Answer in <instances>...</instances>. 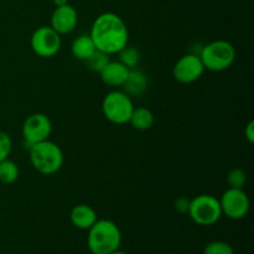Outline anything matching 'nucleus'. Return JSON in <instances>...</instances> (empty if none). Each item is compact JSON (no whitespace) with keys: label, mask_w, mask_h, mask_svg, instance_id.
Returning a JSON list of instances; mask_svg holds the SVG:
<instances>
[{"label":"nucleus","mask_w":254,"mask_h":254,"mask_svg":"<svg viewBox=\"0 0 254 254\" xmlns=\"http://www.w3.org/2000/svg\"><path fill=\"white\" fill-rule=\"evenodd\" d=\"M89 36L97 50L107 55H116L128 45L129 31L124 20L112 11L98 15L93 21Z\"/></svg>","instance_id":"1"},{"label":"nucleus","mask_w":254,"mask_h":254,"mask_svg":"<svg viewBox=\"0 0 254 254\" xmlns=\"http://www.w3.org/2000/svg\"><path fill=\"white\" fill-rule=\"evenodd\" d=\"M122 243V232L111 220H97L88 230L87 247L92 254H109L118 250Z\"/></svg>","instance_id":"2"},{"label":"nucleus","mask_w":254,"mask_h":254,"mask_svg":"<svg viewBox=\"0 0 254 254\" xmlns=\"http://www.w3.org/2000/svg\"><path fill=\"white\" fill-rule=\"evenodd\" d=\"M29 154L32 168L42 175L56 174L64 165V151L49 139L30 146Z\"/></svg>","instance_id":"3"},{"label":"nucleus","mask_w":254,"mask_h":254,"mask_svg":"<svg viewBox=\"0 0 254 254\" xmlns=\"http://www.w3.org/2000/svg\"><path fill=\"white\" fill-rule=\"evenodd\" d=\"M205 69L222 72L230 68L236 60V49L230 41L216 40L205 45L198 54Z\"/></svg>","instance_id":"4"},{"label":"nucleus","mask_w":254,"mask_h":254,"mask_svg":"<svg viewBox=\"0 0 254 254\" xmlns=\"http://www.w3.org/2000/svg\"><path fill=\"white\" fill-rule=\"evenodd\" d=\"M102 111L107 121L117 126H123L129 123L134 111V104L131 97H129L126 92L114 89L107 93L103 98Z\"/></svg>","instance_id":"5"},{"label":"nucleus","mask_w":254,"mask_h":254,"mask_svg":"<svg viewBox=\"0 0 254 254\" xmlns=\"http://www.w3.org/2000/svg\"><path fill=\"white\" fill-rule=\"evenodd\" d=\"M188 213L196 225L206 226V227L217 223L222 217L220 200L207 193L198 195L190 200Z\"/></svg>","instance_id":"6"},{"label":"nucleus","mask_w":254,"mask_h":254,"mask_svg":"<svg viewBox=\"0 0 254 254\" xmlns=\"http://www.w3.org/2000/svg\"><path fill=\"white\" fill-rule=\"evenodd\" d=\"M30 45L37 56L50 59L56 56L61 50V35L57 34L51 26H40L32 32Z\"/></svg>","instance_id":"7"},{"label":"nucleus","mask_w":254,"mask_h":254,"mask_svg":"<svg viewBox=\"0 0 254 254\" xmlns=\"http://www.w3.org/2000/svg\"><path fill=\"white\" fill-rule=\"evenodd\" d=\"M222 215L230 220H242L250 212V197L243 189L228 188L220 198Z\"/></svg>","instance_id":"8"},{"label":"nucleus","mask_w":254,"mask_h":254,"mask_svg":"<svg viewBox=\"0 0 254 254\" xmlns=\"http://www.w3.org/2000/svg\"><path fill=\"white\" fill-rule=\"evenodd\" d=\"M52 123L44 113H34L25 119L22 124V136L25 144L31 146L40 141L47 140L51 135Z\"/></svg>","instance_id":"9"},{"label":"nucleus","mask_w":254,"mask_h":254,"mask_svg":"<svg viewBox=\"0 0 254 254\" xmlns=\"http://www.w3.org/2000/svg\"><path fill=\"white\" fill-rule=\"evenodd\" d=\"M205 66L200 56L196 54H186L178 60L173 69L174 78L184 84L193 83L202 77Z\"/></svg>","instance_id":"10"},{"label":"nucleus","mask_w":254,"mask_h":254,"mask_svg":"<svg viewBox=\"0 0 254 254\" xmlns=\"http://www.w3.org/2000/svg\"><path fill=\"white\" fill-rule=\"evenodd\" d=\"M78 24V14L72 5L66 4L55 7L50 19V26L60 35L73 31Z\"/></svg>","instance_id":"11"},{"label":"nucleus","mask_w":254,"mask_h":254,"mask_svg":"<svg viewBox=\"0 0 254 254\" xmlns=\"http://www.w3.org/2000/svg\"><path fill=\"white\" fill-rule=\"evenodd\" d=\"M130 68L121 61H109L103 69L99 72L101 79L109 87H123L129 76Z\"/></svg>","instance_id":"12"},{"label":"nucleus","mask_w":254,"mask_h":254,"mask_svg":"<svg viewBox=\"0 0 254 254\" xmlns=\"http://www.w3.org/2000/svg\"><path fill=\"white\" fill-rule=\"evenodd\" d=\"M69 218H71V222L74 227L83 231H88L94 225V222L98 220L94 208L88 205H84V203L74 206L69 213Z\"/></svg>","instance_id":"13"},{"label":"nucleus","mask_w":254,"mask_h":254,"mask_svg":"<svg viewBox=\"0 0 254 254\" xmlns=\"http://www.w3.org/2000/svg\"><path fill=\"white\" fill-rule=\"evenodd\" d=\"M123 88L129 97L141 96L148 88V77L140 69L131 68Z\"/></svg>","instance_id":"14"},{"label":"nucleus","mask_w":254,"mask_h":254,"mask_svg":"<svg viewBox=\"0 0 254 254\" xmlns=\"http://www.w3.org/2000/svg\"><path fill=\"white\" fill-rule=\"evenodd\" d=\"M93 40L89 35H81L77 39L73 40L71 45V52L74 59L79 61H87L96 51Z\"/></svg>","instance_id":"15"},{"label":"nucleus","mask_w":254,"mask_h":254,"mask_svg":"<svg viewBox=\"0 0 254 254\" xmlns=\"http://www.w3.org/2000/svg\"><path fill=\"white\" fill-rule=\"evenodd\" d=\"M154 122H155V117L153 112L145 107H138V108L134 107V111L129 119L131 127L138 130H148L154 126Z\"/></svg>","instance_id":"16"},{"label":"nucleus","mask_w":254,"mask_h":254,"mask_svg":"<svg viewBox=\"0 0 254 254\" xmlns=\"http://www.w3.org/2000/svg\"><path fill=\"white\" fill-rule=\"evenodd\" d=\"M17 178H19V166L16 163L10 160L9 158L0 161V183L10 185L14 184Z\"/></svg>","instance_id":"17"},{"label":"nucleus","mask_w":254,"mask_h":254,"mask_svg":"<svg viewBox=\"0 0 254 254\" xmlns=\"http://www.w3.org/2000/svg\"><path fill=\"white\" fill-rule=\"evenodd\" d=\"M119 55V61L123 64H126L128 68H136L140 61V52L135 47H131L127 45L124 49H122L118 52Z\"/></svg>","instance_id":"18"},{"label":"nucleus","mask_w":254,"mask_h":254,"mask_svg":"<svg viewBox=\"0 0 254 254\" xmlns=\"http://www.w3.org/2000/svg\"><path fill=\"white\" fill-rule=\"evenodd\" d=\"M109 61H111V59H109V55L104 54V52L99 51V50H96V51H94V54L84 62H86L87 66H88V68L91 69V71L99 73V72H101L102 69L106 67V64H108Z\"/></svg>","instance_id":"19"},{"label":"nucleus","mask_w":254,"mask_h":254,"mask_svg":"<svg viewBox=\"0 0 254 254\" xmlns=\"http://www.w3.org/2000/svg\"><path fill=\"white\" fill-rule=\"evenodd\" d=\"M247 183V174L240 168H235L227 174V184L232 189H243Z\"/></svg>","instance_id":"20"},{"label":"nucleus","mask_w":254,"mask_h":254,"mask_svg":"<svg viewBox=\"0 0 254 254\" xmlns=\"http://www.w3.org/2000/svg\"><path fill=\"white\" fill-rule=\"evenodd\" d=\"M202 254H235L232 246L223 241H212L203 248Z\"/></svg>","instance_id":"21"},{"label":"nucleus","mask_w":254,"mask_h":254,"mask_svg":"<svg viewBox=\"0 0 254 254\" xmlns=\"http://www.w3.org/2000/svg\"><path fill=\"white\" fill-rule=\"evenodd\" d=\"M12 149L11 138L7 133L0 130V161L5 160L9 158L10 153Z\"/></svg>","instance_id":"22"},{"label":"nucleus","mask_w":254,"mask_h":254,"mask_svg":"<svg viewBox=\"0 0 254 254\" xmlns=\"http://www.w3.org/2000/svg\"><path fill=\"white\" fill-rule=\"evenodd\" d=\"M189 207H190V200L185 197H179L175 201V208L178 212L180 213H188Z\"/></svg>","instance_id":"23"},{"label":"nucleus","mask_w":254,"mask_h":254,"mask_svg":"<svg viewBox=\"0 0 254 254\" xmlns=\"http://www.w3.org/2000/svg\"><path fill=\"white\" fill-rule=\"evenodd\" d=\"M245 135H246V139H247L248 143L250 144L254 143V122L253 121H251L250 123L247 124V127H246Z\"/></svg>","instance_id":"24"},{"label":"nucleus","mask_w":254,"mask_h":254,"mask_svg":"<svg viewBox=\"0 0 254 254\" xmlns=\"http://www.w3.org/2000/svg\"><path fill=\"white\" fill-rule=\"evenodd\" d=\"M52 4L55 5V7L62 6V5L68 4V0H52Z\"/></svg>","instance_id":"25"},{"label":"nucleus","mask_w":254,"mask_h":254,"mask_svg":"<svg viewBox=\"0 0 254 254\" xmlns=\"http://www.w3.org/2000/svg\"><path fill=\"white\" fill-rule=\"evenodd\" d=\"M109 254H128L127 252H124V251H121L118 248V250H116V251H113V252L112 253H109Z\"/></svg>","instance_id":"26"},{"label":"nucleus","mask_w":254,"mask_h":254,"mask_svg":"<svg viewBox=\"0 0 254 254\" xmlns=\"http://www.w3.org/2000/svg\"><path fill=\"white\" fill-rule=\"evenodd\" d=\"M168 254H176V253H168Z\"/></svg>","instance_id":"27"}]
</instances>
